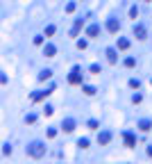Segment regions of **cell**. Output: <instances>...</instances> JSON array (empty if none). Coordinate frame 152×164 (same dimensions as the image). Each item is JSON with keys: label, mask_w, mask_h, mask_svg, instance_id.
Returning <instances> with one entry per match:
<instances>
[{"label": "cell", "mask_w": 152, "mask_h": 164, "mask_svg": "<svg viewBox=\"0 0 152 164\" xmlns=\"http://www.w3.org/2000/svg\"><path fill=\"white\" fill-rule=\"evenodd\" d=\"M73 128H75V121H73V119H66V121H64V130H66V132H71Z\"/></svg>", "instance_id": "cell-3"}, {"label": "cell", "mask_w": 152, "mask_h": 164, "mask_svg": "<svg viewBox=\"0 0 152 164\" xmlns=\"http://www.w3.org/2000/svg\"><path fill=\"white\" fill-rule=\"evenodd\" d=\"M43 53L48 55V57H52V55H55V46H50V43H48V46L43 48Z\"/></svg>", "instance_id": "cell-8"}, {"label": "cell", "mask_w": 152, "mask_h": 164, "mask_svg": "<svg viewBox=\"0 0 152 164\" xmlns=\"http://www.w3.org/2000/svg\"><path fill=\"white\" fill-rule=\"evenodd\" d=\"M139 128H141V130H150V121H141Z\"/></svg>", "instance_id": "cell-12"}, {"label": "cell", "mask_w": 152, "mask_h": 164, "mask_svg": "<svg viewBox=\"0 0 152 164\" xmlns=\"http://www.w3.org/2000/svg\"><path fill=\"white\" fill-rule=\"evenodd\" d=\"M127 46H129V41H127V39H118V48H123V50H125Z\"/></svg>", "instance_id": "cell-10"}, {"label": "cell", "mask_w": 152, "mask_h": 164, "mask_svg": "<svg viewBox=\"0 0 152 164\" xmlns=\"http://www.w3.org/2000/svg\"><path fill=\"white\" fill-rule=\"evenodd\" d=\"M80 27H82V21H77V23H75V27H73V34H77V32H80Z\"/></svg>", "instance_id": "cell-13"}, {"label": "cell", "mask_w": 152, "mask_h": 164, "mask_svg": "<svg viewBox=\"0 0 152 164\" xmlns=\"http://www.w3.org/2000/svg\"><path fill=\"white\" fill-rule=\"evenodd\" d=\"M98 32H100V25H91L89 27V37H96Z\"/></svg>", "instance_id": "cell-6"}, {"label": "cell", "mask_w": 152, "mask_h": 164, "mask_svg": "<svg viewBox=\"0 0 152 164\" xmlns=\"http://www.w3.org/2000/svg\"><path fill=\"white\" fill-rule=\"evenodd\" d=\"M107 27H109V32H116L118 30V21H113V18H111V21L107 23Z\"/></svg>", "instance_id": "cell-5"}, {"label": "cell", "mask_w": 152, "mask_h": 164, "mask_svg": "<svg viewBox=\"0 0 152 164\" xmlns=\"http://www.w3.org/2000/svg\"><path fill=\"white\" fill-rule=\"evenodd\" d=\"M107 57H109V62H116V50H111V48H109V50H107Z\"/></svg>", "instance_id": "cell-9"}, {"label": "cell", "mask_w": 152, "mask_h": 164, "mask_svg": "<svg viewBox=\"0 0 152 164\" xmlns=\"http://www.w3.org/2000/svg\"><path fill=\"white\" fill-rule=\"evenodd\" d=\"M125 64H127V66H134V64H136V59H134V57H127Z\"/></svg>", "instance_id": "cell-15"}, {"label": "cell", "mask_w": 152, "mask_h": 164, "mask_svg": "<svg viewBox=\"0 0 152 164\" xmlns=\"http://www.w3.org/2000/svg\"><path fill=\"white\" fill-rule=\"evenodd\" d=\"M134 34L139 37V39H145V27H141V25H139L136 30H134Z\"/></svg>", "instance_id": "cell-4"}, {"label": "cell", "mask_w": 152, "mask_h": 164, "mask_svg": "<svg viewBox=\"0 0 152 164\" xmlns=\"http://www.w3.org/2000/svg\"><path fill=\"white\" fill-rule=\"evenodd\" d=\"M98 139H100V144H107V141L111 139V134H109V132H102V134H100Z\"/></svg>", "instance_id": "cell-7"}, {"label": "cell", "mask_w": 152, "mask_h": 164, "mask_svg": "<svg viewBox=\"0 0 152 164\" xmlns=\"http://www.w3.org/2000/svg\"><path fill=\"white\" fill-rule=\"evenodd\" d=\"M43 150H45V148L41 146V144H32V148H30V153H32L34 157H41V155H43Z\"/></svg>", "instance_id": "cell-1"}, {"label": "cell", "mask_w": 152, "mask_h": 164, "mask_svg": "<svg viewBox=\"0 0 152 164\" xmlns=\"http://www.w3.org/2000/svg\"><path fill=\"white\" fill-rule=\"evenodd\" d=\"M125 141H127V146H134V137H132V134H129V132L125 134Z\"/></svg>", "instance_id": "cell-11"}, {"label": "cell", "mask_w": 152, "mask_h": 164, "mask_svg": "<svg viewBox=\"0 0 152 164\" xmlns=\"http://www.w3.org/2000/svg\"><path fill=\"white\" fill-rule=\"evenodd\" d=\"M71 82H73V84H77V82H82V75H80V69H73V75H71Z\"/></svg>", "instance_id": "cell-2"}, {"label": "cell", "mask_w": 152, "mask_h": 164, "mask_svg": "<svg viewBox=\"0 0 152 164\" xmlns=\"http://www.w3.org/2000/svg\"><path fill=\"white\" fill-rule=\"evenodd\" d=\"M45 34H48V37L55 34V25H48V27H45Z\"/></svg>", "instance_id": "cell-14"}]
</instances>
